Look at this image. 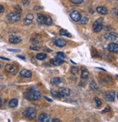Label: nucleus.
<instances>
[{
  "label": "nucleus",
  "mask_w": 118,
  "mask_h": 122,
  "mask_svg": "<svg viewBox=\"0 0 118 122\" xmlns=\"http://www.w3.org/2000/svg\"><path fill=\"white\" fill-rule=\"evenodd\" d=\"M25 97L30 100H37L42 97V95L38 90L28 89L25 92Z\"/></svg>",
  "instance_id": "obj_1"
},
{
  "label": "nucleus",
  "mask_w": 118,
  "mask_h": 122,
  "mask_svg": "<svg viewBox=\"0 0 118 122\" xmlns=\"http://www.w3.org/2000/svg\"><path fill=\"white\" fill-rule=\"evenodd\" d=\"M23 116L29 119H34L37 116V111L35 110V108L30 107V108H28L24 111Z\"/></svg>",
  "instance_id": "obj_2"
},
{
  "label": "nucleus",
  "mask_w": 118,
  "mask_h": 122,
  "mask_svg": "<svg viewBox=\"0 0 118 122\" xmlns=\"http://www.w3.org/2000/svg\"><path fill=\"white\" fill-rule=\"evenodd\" d=\"M104 28V25H103V18H99L97 19L93 24V30L96 33L100 32L101 30Z\"/></svg>",
  "instance_id": "obj_3"
},
{
  "label": "nucleus",
  "mask_w": 118,
  "mask_h": 122,
  "mask_svg": "<svg viewBox=\"0 0 118 122\" xmlns=\"http://www.w3.org/2000/svg\"><path fill=\"white\" fill-rule=\"evenodd\" d=\"M7 18H8L9 21H10L12 23L18 22L21 19V14L19 12H17V11L12 12L7 15Z\"/></svg>",
  "instance_id": "obj_4"
},
{
  "label": "nucleus",
  "mask_w": 118,
  "mask_h": 122,
  "mask_svg": "<svg viewBox=\"0 0 118 122\" xmlns=\"http://www.w3.org/2000/svg\"><path fill=\"white\" fill-rule=\"evenodd\" d=\"M5 71L12 74H16L18 71V67L14 64H7L5 66Z\"/></svg>",
  "instance_id": "obj_5"
},
{
  "label": "nucleus",
  "mask_w": 118,
  "mask_h": 122,
  "mask_svg": "<svg viewBox=\"0 0 118 122\" xmlns=\"http://www.w3.org/2000/svg\"><path fill=\"white\" fill-rule=\"evenodd\" d=\"M105 99L108 102H114L115 100V92L109 91L105 94Z\"/></svg>",
  "instance_id": "obj_6"
},
{
  "label": "nucleus",
  "mask_w": 118,
  "mask_h": 122,
  "mask_svg": "<svg viewBox=\"0 0 118 122\" xmlns=\"http://www.w3.org/2000/svg\"><path fill=\"white\" fill-rule=\"evenodd\" d=\"M70 17L74 21L78 22V21H80L82 16H81L80 13L78 11H73L72 12L70 13Z\"/></svg>",
  "instance_id": "obj_7"
},
{
  "label": "nucleus",
  "mask_w": 118,
  "mask_h": 122,
  "mask_svg": "<svg viewBox=\"0 0 118 122\" xmlns=\"http://www.w3.org/2000/svg\"><path fill=\"white\" fill-rule=\"evenodd\" d=\"M58 92H60V94H61L62 97H69L71 95V91L68 88H65V87L60 88V89H59V90H58Z\"/></svg>",
  "instance_id": "obj_8"
},
{
  "label": "nucleus",
  "mask_w": 118,
  "mask_h": 122,
  "mask_svg": "<svg viewBox=\"0 0 118 122\" xmlns=\"http://www.w3.org/2000/svg\"><path fill=\"white\" fill-rule=\"evenodd\" d=\"M104 38L109 41H115L117 38V34L114 32H108L104 35Z\"/></svg>",
  "instance_id": "obj_9"
},
{
  "label": "nucleus",
  "mask_w": 118,
  "mask_h": 122,
  "mask_svg": "<svg viewBox=\"0 0 118 122\" xmlns=\"http://www.w3.org/2000/svg\"><path fill=\"white\" fill-rule=\"evenodd\" d=\"M50 119H51L50 116L47 113H41L39 116V118H38L39 121L40 122H49Z\"/></svg>",
  "instance_id": "obj_10"
},
{
  "label": "nucleus",
  "mask_w": 118,
  "mask_h": 122,
  "mask_svg": "<svg viewBox=\"0 0 118 122\" xmlns=\"http://www.w3.org/2000/svg\"><path fill=\"white\" fill-rule=\"evenodd\" d=\"M54 44L58 47H63L66 44V41L63 39H56L54 40Z\"/></svg>",
  "instance_id": "obj_11"
},
{
  "label": "nucleus",
  "mask_w": 118,
  "mask_h": 122,
  "mask_svg": "<svg viewBox=\"0 0 118 122\" xmlns=\"http://www.w3.org/2000/svg\"><path fill=\"white\" fill-rule=\"evenodd\" d=\"M50 63L53 64L54 66H61L64 63V61L63 60V59L58 58V57H54L50 60Z\"/></svg>",
  "instance_id": "obj_12"
},
{
  "label": "nucleus",
  "mask_w": 118,
  "mask_h": 122,
  "mask_svg": "<svg viewBox=\"0 0 118 122\" xmlns=\"http://www.w3.org/2000/svg\"><path fill=\"white\" fill-rule=\"evenodd\" d=\"M107 49L109 51L112 52H118V44L117 43H111L108 45Z\"/></svg>",
  "instance_id": "obj_13"
},
{
  "label": "nucleus",
  "mask_w": 118,
  "mask_h": 122,
  "mask_svg": "<svg viewBox=\"0 0 118 122\" xmlns=\"http://www.w3.org/2000/svg\"><path fill=\"white\" fill-rule=\"evenodd\" d=\"M48 16L42 14H37V20L42 24H46Z\"/></svg>",
  "instance_id": "obj_14"
},
{
  "label": "nucleus",
  "mask_w": 118,
  "mask_h": 122,
  "mask_svg": "<svg viewBox=\"0 0 118 122\" xmlns=\"http://www.w3.org/2000/svg\"><path fill=\"white\" fill-rule=\"evenodd\" d=\"M20 74H21V76H23V77H25V78H30L31 76H32V71H28V70H26V69H24V70L21 71Z\"/></svg>",
  "instance_id": "obj_15"
},
{
  "label": "nucleus",
  "mask_w": 118,
  "mask_h": 122,
  "mask_svg": "<svg viewBox=\"0 0 118 122\" xmlns=\"http://www.w3.org/2000/svg\"><path fill=\"white\" fill-rule=\"evenodd\" d=\"M9 41L12 44H18L21 41V39L18 36H10L9 37Z\"/></svg>",
  "instance_id": "obj_16"
},
{
  "label": "nucleus",
  "mask_w": 118,
  "mask_h": 122,
  "mask_svg": "<svg viewBox=\"0 0 118 122\" xmlns=\"http://www.w3.org/2000/svg\"><path fill=\"white\" fill-rule=\"evenodd\" d=\"M89 76V71H88L85 68L82 67L81 68V78L83 79H87Z\"/></svg>",
  "instance_id": "obj_17"
},
{
  "label": "nucleus",
  "mask_w": 118,
  "mask_h": 122,
  "mask_svg": "<svg viewBox=\"0 0 118 122\" xmlns=\"http://www.w3.org/2000/svg\"><path fill=\"white\" fill-rule=\"evenodd\" d=\"M62 82V79L59 77H54L50 80V84L53 85H58Z\"/></svg>",
  "instance_id": "obj_18"
},
{
  "label": "nucleus",
  "mask_w": 118,
  "mask_h": 122,
  "mask_svg": "<svg viewBox=\"0 0 118 122\" xmlns=\"http://www.w3.org/2000/svg\"><path fill=\"white\" fill-rule=\"evenodd\" d=\"M96 11L101 15H107L108 13L107 9L104 7H98L96 8Z\"/></svg>",
  "instance_id": "obj_19"
},
{
  "label": "nucleus",
  "mask_w": 118,
  "mask_h": 122,
  "mask_svg": "<svg viewBox=\"0 0 118 122\" xmlns=\"http://www.w3.org/2000/svg\"><path fill=\"white\" fill-rule=\"evenodd\" d=\"M18 104V100L16 98L14 99H12L10 102H9V106L10 108H15V107H16Z\"/></svg>",
  "instance_id": "obj_20"
},
{
  "label": "nucleus",
  "mask_w": 118,
  "mask_h": 122,
  "mask_svg": "<svg viewBox=\"0 0 118 122\" xmlns=\"http://www.w3.org/2000/svg\"><path fill=\"white\" fill-rule=\"evenodd\" d=\"M50 94L52 96H53L54 97H56V98H61V95L60 94L58 91H56V90H54V89H51L50 90Z\"/></svg>",
  "instance_id": "obj_21"
},
{
  "label": "nucleus",
  "mask_w": 118,
  "mask_h": 122,
  "mask_svg": "<svg viewBox=\"0 0 118 122\" xmlns=\"http://www.w3.org/2000/svg\"><path fill=\"white\" fill-rule=\"evenodd\" d=\"M59 34H60V35H61V36H67L69 38L71 37V34L68 31V30H66L65 29H61L60 31H59Z\"/></svg>",
  "instance_id": "obj_22"
},
{
  "label": "nucleus",
  "mask_w": 118,
  "mask_h": 122,
  "mask_svg": "<svg viewBox=\"0 0 118 122\" xmlns=\"http://www.w3.org/2000/svg\"><path fill=\"white\" fill-rule=\"evenodd\" d=\"M47 57V55L45 53H39L36 55V58L39 60H45Z\"/></svg>",
  "instance_id": "obj_23"
},
{
  "label": "nucleus",
  "mask_w": 118,
  "mask_h": 122,
  "mask_svg": "<svg viewBox=\"0 0 118 122\" xmlns=\"http://www.w3.org/2000/svg\"><path fill=\"white\" fill-rule=\"evenodd\" d=\"M89 86L91 89L93 90H97L98 89V85L96 84V83L94 81H92L91 82H90V84H89Z\"/></svg>",
  "instance_id": "obj_24"
},
{
  "label": "nucleus",
  "mask_w": 118,
  "mask_h": 122,
  "mask_svg": "<svg viewBox=\"0 0 118 122\" xmlns=\"http://www.w3.org/2000/svg\"><path fill=\"white\" fill-rule=\"evenodd\" d=\"M80 22L81 24L82 25H85L88 23V18L87 17H81L80 20Z\"/></svg>",
  "instance_id": "obj_25"
},
{
  "label": "nucleus",
  "mask_w": 118,
  "mask_h": 122,
  "mask_svg": "<svg viewBox=\"0 0 118 122\" xmlns=\"http://www.w3.org/2000/svg\"><path fill=\"white\" fill-rule=\"evenodd\" d=\"M56 55H57V57L58 58H61V59H64L66 58V55L64 53H63L62 52H58L56 53Z\"/></svg>",
  "instance_id": "obj_26"
},
{
  "label": "nucleus",
  "mask_w": 118,
  "mask_h": 122,
  "mask_svg": "<svg viewBox=\"0 0 118 122\" xmlns=\"http://www.w3.org/2000/svg\"><path fill=\"white\" fill-rule=\"evenodd\" d=\"M79 72V68L77 67H72L71 68V73L72 74H77Z\"/></svg>",
  "instance_id": "obj_27"
},
{
  "label": "nucleus",
  "mask_w": 118,
  "mask_h": 122,
  "mask_svg": "<svg viewBox=\"0 0 118 122\" xmlns=\"http://www.w3.org/2000/svg\"><path fill=\"white\" fill-rule=\"evenodd\" d=\"M94 100L96 102V104L97 105V107H100L101 105V100L98 98V97H95Z\"/></svg>",
  "instance_id": "obj_28"
},
{
  "label": "nucleus",
  "mask_w": 118,
  "mask_h": 122,
  "mask_svg": "<svg viewBox=\"0 0 118 122\" xmlns=\"http://www.w3.org/2000/svg\"><path fill=\"white\" fill-rule=\"evenodd\" d=\"M23 22H24V24H25V25H30V24H32V23L33 20H29V19H28V18H25V19H24Z\"/></svg>",
  "instance_id": "obj_29"
},
{
  "label": "nucleus",
  "mask_w": 118,
  "mask_h": 122,
  "mask_svg": "<svg viewBox=\"0 0 118 122\" xmlns=\"http://www.w3.org/2000/svg\"><path fill=\"white\" fill-rule=\"evenodd\" d=\"M52 23H53V20H52V18H51L50 17L48 16V20H47V22H46V24H45V25H52Z\"/></svg>",
  "instance_id": "obj_30"
},
{
  "label": "nucleus",
  "mask_w": 118,
  "mask_h": 122,
  "mask_svg": "<svg viewBox=\"0 0 118 122\" xmlns=\"http://www.w3.org/2000/svg\"><path fill=\"white\" fill-rule=\"evenodd\" d=\"M26 18H28V19H29V20H33V19H34V15H33V14H32V13H28V14L26 15Z\"/></svg>",
  "instance_id": "obj_31"
},
{
  "label": "nucleus",
  "mask_w": 118,
  "mask_h": 122,
  "mask_svg": "<svg viewBox=\"0 0 118 122\" xmlns=\"http://www.w3.org/2000/svg\"><path fill=\"white\" fill-rule=\"evenodd\" d=\"M111 111V108H110V107L109 106H107L106 108H104V110H103L101 111L102 113H107V112H109Z\"/></svg>",
  "instance_id": "obj_32"
},
{
  "label": "nucleus",
  "mask_w": 118,
  "mask_h": 122,
  "mask_svg": "<svg viewBox=\"0 0 118 122\" xmlns=\"http://www.w3.org/2000/svg\"><path fill=\"white\" fill-rule=\"evenodd\" d=\"M73 4H80L83 2V0H71Z\"/></svg>",
  "instance_id": "obj_33"
},
{
  "label": "nucleus",
  "mask_w": 118,
  "mask_h": 122,
  "mask_svg": "<svg viewBox=\"0 0 118 122\" xmlns=\"http://www.w3.org/2000/svg\"><path fill=\"white\" fill-rule=\"evenodd\" d=\"M30 49H31V50H36V51L40 50V47H34V46H31V47H30Z\"/></svg>",
  "instance_id": "obj_34"
},
{
  "label": "nucleus",
  "mask_w": 118,
  "mask_h": 122,
  "mask_svg": "<svg viewBox=\"0 0 118 122\" xmlns=\"http://www.w3.org/2000/svg\"><path fill=\"white\" fill-rule=\"evenodd\" d=\"M7 50L9 52H18L21 51L20 50H13V49H7Z\"/></svg>",
  "instance_id": "obj_35"
},
{
  "label": "nucleus",
  "mask_w": 118,
  "mask_h": 122,
  "mask_svg": "<svg viewBox=\"0 0 118 122\" xmlns=\"http://www.w3.org/2000/svg\"><path fill=\"white\" fill-rule=\"evenodd\" d=\"M4 11H5V8H4V7H3V6H2V5H0V13L3 12Z\"/></svg>",
  "instance_id": "obj_36"
},
{
  "label": "nucleus",
  "mask_w": 118,
  "mask_h": 122,
  "mask_svg": "<svg viewBox=\"0 0 118 122\" xmlns=\"http://www.w3.org/2000/svg\"><path fill=\"white\" fill-rule=\"evenodd\" d=\"M44 98H45V100H47L48 102H53V100H52V99H50V98H48V97H45V96H44Z\"/></svg>",
  "instance_id": "obj_37"
},
{
  "label": "nucleus",
  "mask_w": 118,
  "mask_h": 122,
  "mask_svg": "<svg viewBox=\"0 0 118 122\" xmlns=\"http://www.w3.org/2000/svg\"><path fill=\"white\" fill-rule=\"evenodd\" d=\"M52 121H53V122H60L61 121L59 120V119H58V118H54V119H53Z\"/></svg>",
  "instance_id": "obj_38"
},
{
  "label": "nucleus",
  "mask_w": 118,
  "mask_h": 122,
  "mask_svg": "<svg viewBox=\"0 0 118 122\" xmlns=\"http://www.w3.org/2000/svg\"><path fill=\"white\" fill-rule=\"evenodd\" d=\"M0 58H1V59H3V60H10V59H9V58H6V57H1V56H0Z\"/></svg>",
  "instance_id": "obj_39"
},
{
  "label": "nucleus",
  "mask_w": 118,
  "mask_h": 122,
  "mask_svg": "<svg viewBox=\"0 0 118 122\" xmlns=\"http://www.w3.org/2000/svg\"><path fill=\"white\" fill-rule=\"evenodd\" d=\"M18 57L21 58V59H23V60H25V59H26V58H25V57H23V56H21V55H18Z\"/></svg>",
  "instance_id": "obj_40"
},
{
  "label": "nucleus",
  "mask_w": 118,
  "mask_h": 122,
  "mask_svg": "<svg viewBox=\"0 0 118 122\" xmlns=\"http://www.w3.org/2000/svg\"><path fill=\"white\" fill-rule=\"evenodd\" d=\"M45 50H46V51H48V52H52V50H49V49H48V48H46V49H45Z\"/></svg>",
  "instance_id": "obj_41"
},
{
  "label": "nucleus",
  "mask_w": 118,
  "mask_h": 122,
  "mask_svg": "<svg viewBox=\"0 0 118 122\" xmlns=\"http://www.w3.org/2000/svg\"><path fill=\"white\" fill-rule=\"evenodd\" d=\"M2 67V64L1 63H0V68H1Z\"/></svg>",
  "instance_id": "obj_42"
}]
</instances>
